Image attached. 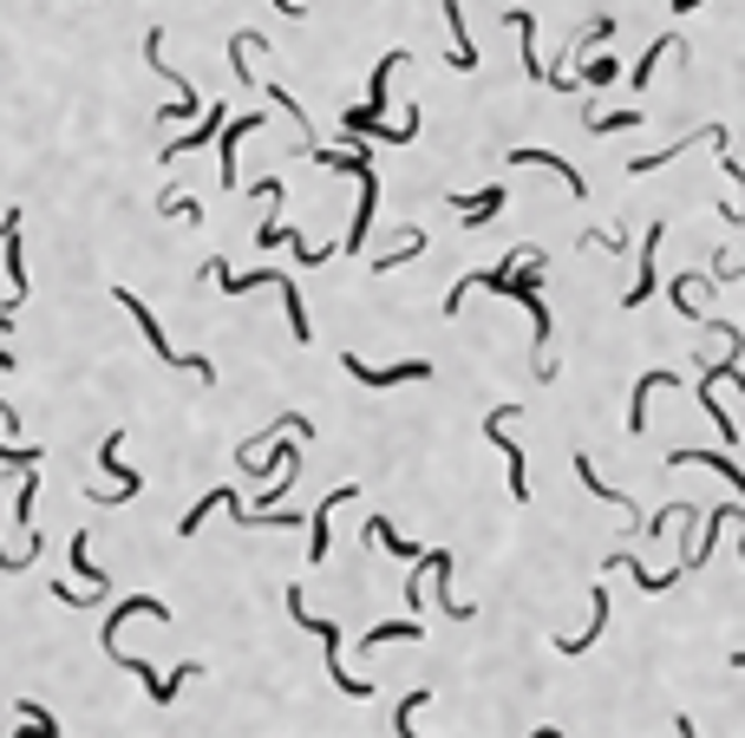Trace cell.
<instances>
[{
	"label": "cell",
	"mask_w": 745,
	"mask_h": 738,
	"mask_svg": "<svg viewBox=\"0 0 745 738\" xmlns=\"http://www.w3.org/2000/svg\"><path fill=\"white\" fill-rule=\"evenodd\" d=\"M13 229H20V210H7V229H0V242H7V288H13L7 307L27 295V268H20V242H13Z\"/></svg>",
	"instance_id": "cell-17"
},
{
	"label": "cell",
	"mask_w": 745,
	"mask_h": 738,
	"mask_svg": "<svg viewBox=\"0 0 745 738\" xmlns=\"http://www.w3.org/2000/svg\"><path fill=\"white\" fill-rule=\"evenodd\" d=\"M426 628H419V614L412 621H379V628H367V654L372 647H392V641H419Z\"/></svg>",
	"instance_id": "cell-20"
},
{
	"label": "cell",
	"mask_w": 745,
	"mask_h": 738,
	"mask_svg": "<svg viewBox=\"0 0 745 738\" xmlns=\"http://www.w3.org/2000/svg\"><path fill=\"white\" fill-rule=\"evenodd\" d=\"M661 386H686V379H680V372H648V379L634 386V399H628V432H634V439L648 432V392H661Z\"/></svg>",
	"instance_id": "cell-10"
},
{
	"label": "cell",
	"mask_w": 745,
	"mask_h": 738,
	"mask_svg": "<svg viewBox=\"0 0 745 738\" xmlns=\"http://www.w3.org/2000/svg\"><path fill=\"white\" fill-rule=\"evenodd\" d=\"M105 654H112V661L125 666V673H138V679H145L150 706H170V699H177V686H190V679L203 673V661H183L177 673H157V666H150V661H138V654H118V647H105Z\"/></svg>",
	"instance_id": "cell-5"
},
{
	"label": "cell",
	"mask_w": 745,
	"mask_h": 738,
	"mask_svg": "<svg viewBox=\"0 0 745 738\" xmlns=\"http://www.w3.org/2000/svg\"><path fill=\"white\" fill-rule=\"evenodd\" d=\"M249 131H262V118H235V125H223V138H217V157H223V190H235V145H242Z\"/></svg>",
	"instance_id": "cell-15"
},
{
	"label": "cell",
	"mask_w": 745,
	"mask_h": 738,
	"mask_svg": "<svg viewBox=\"0 0 745 738\" xmlns=\"http://www.w3.org/2000/svg\"><path fill=\"white\" fill-rule=\"evenodd\" d=\"M354 497H360L354 484H340V491H327V497H321V510L307 517V562H321V556L334 549V536H327V517H334L340 504H354Z\"/></svg>",
	"instance_id": "cell-7"
},
{
	"label": "cell",
	"mask_w": 745,
	"mask_h": 738,
	"mask_svg": "<svg viewBox=\"0 0 745 738\" xmlns=\"http://www.w3.org/2000/svg\"><path fill=\"white\" fill-rule=\"evenodd\" d=\"M536 282H543V255L529 249L517 268H511L504 295L523 301V307H529V320H536V379H556V360H549V334H556V320H549V307H543V295H536Z\"/></svg>",
	"instance_id": "cell-1"
},
{
	"label": "cell",
	"mask_w": 745,
	"mask_h": 738,
	"mask_svg": "<svg viewBox=\"0 0 745 738\" xmlns=\"http://www.w3.org/2000/svg\"><path fill=\"white\" fill-rule=\"evenodd\" d=\"M589 608H596V621H589V628H583V634H576V641H556V654H563V661H583V647H596V634L601 628H608V594H589Z\"/></svg>",
	"instance_id": "cell-16"
},
{
	"label": "cell",
	"mask_w": 745,
	"mask_h": 738,
	"mask_svg": "<svg viewBox=\"0 0 745 738\" xmlns=\"http://www.w3.org/2000/svg\"><path fill=\"white\" fill-rule=\"evenodd\" d=\"M0 367H7V372H13V354H7V347H0Z\"/></svg>",
	"instance_id": "cell-35"
},
{
	"label": "cell",
	"mask_w": 745,
	"mask_h": 738,
	"mask_svg": "<svg viewBox=\"0 0 745 738\" xmlns=\"http://www.w3.org/2000/svg\"><path fill=\"white\" fill-rule=\"evenodd\" d=\"M673 46H680V33H661V40H654V46H648V53H641V60H634V85H648V78H654V66H661V60H668Z\"/></svg>",
	"instance_id": "cell-24"
},
{
	"label": "cell",
	"mask_w": 745,
	"mask_h": 738,
	"mask_svg": "<svg viewBox=\"0 0 745 738\" xmlns=\"http://www.w3.org/2000/svg\"><path fill=\"white\" fill-rule=\"evenodd\" d=\"M583 78H589V92H596V85H615V60H596Z\"/></svg>",
	"instance_id": "cell-32"
},
{
	"label": "cell",
	"mask_w": 745,
	"mask_h": 738,
	"mask_svg": "<svg viewBox=\"0 0 745 738\" xmlns=\"http://www.w3.org/2000/svg\"><path fill=\"white\" fill-rule=\"evenodd\" d=\"M458 203V217L464 222H484V217H497L504 210V190H484V197H451Z\"/></svg>",
	"instance_id": "cell-22"
},
{
	"label": "cell",
	"mask_w": 745,
	"mask_h": 738,
	"mask_svg": "<svg viewBox=\"0 0 745 738\" xmlns=\"http://www.w3.org/2000/svg\"><path fill=\"white\" fill-rule=\"evenodd\" d=\"M641 125V112H608V118H596L589 131H634Z\"/></svg>",
	"instance_id": "cell-29"
},
{
	"label": "cell",
	"mask_w": 745,
	"mask_h": 738,
	"mask_svg": "<svg viewBox=\"0 0 745 738\" xmlns=\"http://www.w3.org/2000/svg\"><path fill=\"white\" fill-rule=\"evenodd\" d=\"M217 131H223V105L197 118V138H170V145H164V164H170V157H183V150H203V145H217Z\"/></svg>",
	"instance_id": "cell-19"
},
{
	"label": "cell",
	"mask_w": 745,
	"mask_h": 738,
	"mask_svg": "<svg viewBox=\"0 0 745 738\" xmlns=\"http://www.w3.org/2000/svg\"><path fill=\"white\" fill-rule=\"evenodd\" d=\"M693 7H706V0H673V13H693Z\"/></svg>",
	"instance_id": "cell-34"
},
{
	"label": "cell",
	"mask_w": 745,
	"mask_h": 738,
	"mask_svg": "<svg viewBox=\"0 0 745 738\" xmlns=\"http://www.w3.org/2000/svg\"><path fill=\"white\" fill-rule=\"evenodd\" d=\"M680 464H713L720 477H733V484H739V504H745V471L726 457V451H693V444H686V451H668V471H680Z\"/></svg>",
	"instance_id": "cell-11"
},
{
	"label": "cell",
	"mask_w": 745,
	"mask_h": 738,
	"mask_svg": "<svg viewBox=\"0 0 745 738\" xmlns=\"http://www.w3.org/2000/svg\"><path fill=\"white\" fill-rule=\"evenodd\" d=\"M347 372H354L360 386H412V379H432V360H399V367H367V360H354V354H347Z\"/></svg>",
	"instance_id": "cell-8"
},
{
	"label": "cell",
	"mask_w": 745,
	"mask_h": 738,
	"mask_svg": "<svg viewBox=\"0 0 745 738\" xmlns=\"http://www.w3.org/2000/svg\"><path fill=\"white\" fill-rule=\"evenodd\" d=\"M157 217H177V222H197V217H203V203H197V197H157Z\"/></svg>",
	"instance_id": "cell-26"
},
{
	"label": "cell",
	"mask_w": 745,
	"mask_h": 738,
	"mask_svg": "<svg viewBox=\"0 0 745 738\" xmlns=\"http://www.w3.org/2000/svg\"><path fill=\"white\" fill-rule=\"evenodd\" d=\"M132 614H150V621H170V608H164V601H150V594H132V601H118V608H112V621H105V647L118 641V628H125Z\"/></svg>",
	"instance_id": "cell-13"
},
{
	"label": "cell",
	"mask_w": 745,
	"mask_h": 738,
	"mask_svg": "<svg viewBox=\"0 0 745 738\" xmlns=\"http://www.w3.org/2000/svg\"><path fill=\"white\" fill-rule=\"evenodd\" d=\"M367 542H379V549H386V556H399V562H412V556H419L412 542H399V529H392L386 517H372V523H367Z\"/></svg>",
	"instance_id": "cell-21"
},
{
	"label": "cell",
	"mask_w": 745,
	"mask_h": 738,
	"mask_svg": "<svg viewBox=\"0 0 745 738\" xmlns=\"http://www.w3.org/2000/svg\"><path fill=\"white\" fill-rule=\"evenodd\" d=\"M275 13H282V20H301V0H275Z\"/></svg>",
	"instance_id": "cell-33"
},
{
	"label": "cell",
	"mask_w": 745,
	"mask_h": 738,
	"mask_svg": "<svg viewBox=\"0 0 745 738\" xmlns=\"http://www.w3.org/2000/svg\"><path fill=\"white\" fill-rule=\"evenodd\" d=\"M118 444H125V432H112V439H98V464H105V471L118 477V497H138V484H145V477L118 464Z\"/></svg>",
	"instance_id": "cell-18"
},
{
	"label": "cell",
	"mask_w": 745,
	"mask_h": 738,
	"mask_svg": "<svg viewBox=\"0 0 745 738\" xmlns=\"http://www.w3.org/2000/svg\"><path fill=\"white\" fill-rule=\"evenodd\" d=\"M445 27H451V66H458V73H471V66H478V46H471V27H464L458 0H445Z\"/></svg>",
	"instance_id": "cell-14"
},
{
	"label": "cell",
	"mask_w": 745,
	"mask_h": 738,
	"mask_svg": "<svg viewBox=\"0 0 745 738\" xmlns=\"http://www.w3.org/2000/svg\"><path fill=\"white\" fill-rule=\"evenodd\" d=\"M576 477H583V491H596L601 504H621V510H628V497H621L615 484H601V477H596V464H589V451H576Z\"/></svg>",
	"instance_id": "cell-23"
},
{
	"label": "cell",
	"mask_w": 745,
	"mask_h": 738,
	"mask_svg": "<svg viewBox=\"0 0 745 738\" xmlns=\"http://www.w3.org/2000/svg\"><path fill=\"white\" fill-rule=\"evenodd\" d=\"M412 713H426V693H406V706H399V732H412Z\"/></svg>",
	"instance_id": "cell-31"
},
{
	"label": "cell",
	"mask_w": 745,
	"mask_h": 738,
	"mask_svg": "<svg viewBox=\"0 0 745 738\" xmlns=\"http://www.w3.org/2000/svg\"><path fill=\"white\" fill-rule=\"evenodd\" d=\"M288 608H295L301 628H314V634H321V654H327V673H334V686H340L347 699H372V679H354V673L340 666V628H334V621H321V614H314V608L301 601V589H288Z\"/></svg>",
	"instance_id": "cell-3"
},
{
	"label": "cell",
	"mask_w": 745,
	"mask_h": 738,
	"mask_svg": "<svg viewBox=\"0 0 745 738\" xmlns=\"http://www.w3.org/2000/svg\"><path fill=\"white\" fill-rule=\"evenodd\" d=\"M0 229H7V222H0Z\"/></svg>",
	"instance_id": "cell-38"
},
{
	"label": "cell",
	"mask_w": 745,
	"mask_h": 738,
	"mask_svg": "<svg viewBox=\"0 0 745 738\" xmlns=\"http://www.w3.org/2000/svg\"><path fill=\"white\" fill-rule=\"evenodd\" d=\"M733 666H745V654H733Z\"/></svg>",
	"instance_id": "cell-37"
},
{
	"label": "cell",
	"mask_w": 745,
	"mask_h": 738,
	"mask_svg": "<svg viewBox=\"0 0 745 738\" xmlns=\"http://www.w3.org/2000/svg\"><path fill=\"white\" fill-rule=\"evenodd\" d=\"M13 523H33V477H27L20 497H13Z\"/></svg>",
	"instance_id": "cell-30"
},
{
	"label": "cell",
	"mask_w": 745,
	"mask_h": 738,
	"mask_svg": "<svg viewBox=\"0 0 745 738\" xmlns=\"http://www.w3.org/2000/svg\"><path fill=\"white\" fill-rule=\"evenodd\" d=\"M112 301H118V307H125V314H132V320L145 327L150 354H157L164 367H177V372H197V379H217V360H203V354H183V347H170V340H164V327H157V320H150V314H145V301L132 295V288H112Z\"/></svg>",
	"instance_id": "cell-2"
},
{
	"label": "cell",
	"mask_w": 745,
	"mask_h": 738,
	"mask_svg": "<svg viewBox=\"0 0 745 738\" xmlns=\"http://www.w3.org/2000/svg\"><path fill=\"white\" fill-rule=\"evenodd\" d=\"M608 40H615V20H608V13H601V20H589V27H583V33H576V40H569V46H576V53H583V46H608Z\"/></svg>",
	"instance_id": "cell-27"
},
{
	"label": "cell",
	"mask_w": 745,
	"mask_h": 738,
	"mask_svg": "<svg viewBox=\"0 0 745 738\" xmlns=\"http://www.w3.org/2000/svg\"><path fill=\"white\" fill-rule=\"evenodd\" d=\"M145 60L164 73V85H177V98L164 105V118H190V112H197V92H190V78H183V73H170V66H164V27H150V33H145Z\"/></svg>",
	"instance_id": "cell-6"
},
{
	"label": "cell",
	"mask_w": 745,
	"mask_h": 738,
	"mask_svg": "<svg viewBox=\"0 0 745 738\" xmlns=\"http://www.w3.org/2000/svg\"><path fill=\"white\" fill-rule=\"evenodd\" d=\"M73 569L92 582V589H112V582L98 576V562H92V536H73Z\"/></svg>",
	"instance_id": "cell-25"
},
{
	"label": "cell",
	"mask_w": 745,
	"mask_h": 738,
	"mask_svg": "<svg viewBox=\"0 0 745 738\" xmlns=\"http://www.w3.org/2000/svg\"><path fill=\"white\" fill-rule=\"evenodd\" d=\"M517 412H523L517 399H504V405H491V412H484V439L497 444V451H504V464H511V497H517V504H529V464H523V451H517V444L504 439Z\"/></svg>",
	"instance_id": "cell-4"
},
{
	"label": "cell",
	"mask_w": 745,
	"mask_h": 738,
	"mask_svg": "<svg viewBox=\"0 0 745 738\" xmlns=\"http://www.w3.org/2000/svg\"><path fill=\"white\" fill-rule=\"evenodd\" d=\"M7 320H13V307H7V314H0V327H7Z\"/></svg>",
	"instance_id": "cell-36"
},
{
	"label": "cell",
	"mask_w": 745,
	"mask_h": 738,
	"mask_svg": "<svg viewBox=\"0 0 745 738\" xmlns=\"http://www.w3.org/2000/svg\"><path fill=\"white\" fill-rule=\"evenodd\" d=\"M661 242H668V222H654V229L641 235V268H634V288L621 295V307H628V314H634L641 301L654 295V255H661Z\"/></svg>",
	"instance_id": "cell-9"
},
{
	"label": "cell",
	"mask_w": 745,
	"mask_h": 738,
	"mask_svg": "<svg viewBox=\"0 0 745 738\" xmlns=\"http://www.w3.org/2000/svg\"><path fill=\"white\" fill-rule=\"evenodd\" d=\"M13 713H27V726H33V732H60V726H53V713H46V706H33V699H20Z\"/></svg>",
	"instance_id": "cell-28"
},
{
	"label": "cell",
	"mask_w": 745,
	"mask_h": 738,
	"mask_svg": "<svg viewBox=\"0 0 745 738\" xmlns=\"http://www.w3.org/2000/svg\"><path fill=\"white\" fill-rule=\"evenodd\" d=\"M511 164H536V170H556V177H563V183H569V197H589V183H583V170H569V164H563V157H556V150H511Z\"/></svg>",
	"instance_id": "cell-12"
}]
</instances>
